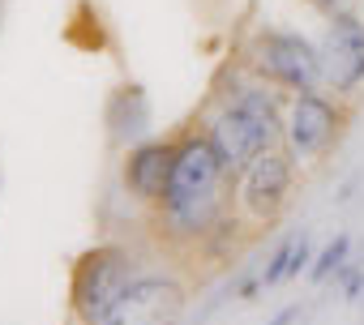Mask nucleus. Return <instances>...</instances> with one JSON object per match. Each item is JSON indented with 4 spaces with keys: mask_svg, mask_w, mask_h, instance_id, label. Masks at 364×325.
<instances>
[{
    "mask_svg": "<svg viewBox=\"0 0 364 325\" xmlns=\"http://www.w3.org/2000/svg\"><path fill=\"white\" fill-rule=\"evenodd\" d=\"M296 316H300V304H287V308H283V312H279V316H274L270 325H291Z\"/></svg>",
    "mask_w": 364,
    "mask_h": 325,
    "instance_id": "obj_16",
    "label": "nucleus"
},
{
    "mask_svg": "<svg viewBox=\"0 0 364 325\" xmlns=\"http://www.w3.org/2000/svg\"><path fill=\"white\" fill-rule=\"evenodd\" d=\"M176 145H180V133L171 137H146L137 141L133 150H124L120 158V189L137 202V206H154L171 180V162H176Z\"/></svg>",
    "mask_w": 364,
    "mask_h": 325,
    "instance_id": "obj_9",
    "label": "nucleus"
},
{
    "mask_svg": "<svg viewBox=\"0 0 364 325\" xmlns=\"http://www.w3.org/2000/svg\"><path fill=\"white\" fill-rule=\"evenodd\" d=\"M296 167L300 162L291 158V150L274 145L236 180V214L249 231H262L283 214V206L291 197V184H296Z\"/></svg>",
    "mask_w": 364,
    "mask_h": 325,
    "instance_id": "obj_6",
    "label": "nucleus"
},
{
    "mask_svg": "<svg viewBox=\"0 0 364 325\" xmlns=\"http://www.w3.org/2000/svg\"><path fill=\"white\" fill-rule=\"evenodd\" d=\"M146 261L150 257H141L133 244H120V240H103L77 253L69 270V316L77 325H95L112 308V299L137 278Z\"/></svg>",
    "mask_w": 364,
    "mask_h": 325,
    "instance_id": "obj_4",
    "label": "nucleus"
},
{
    "mask_svg": "<svg viewBox=\"0 0 364 325\" xmlns=\"http://www.w3.org/2000/svg\"><path fill=\"white\" fill-rule=\"evenodd\" d=\"M283 124H287L283 90L253 77L240 60L232 69H223V77L215 82V90H210V99L198 116V128L206 133L219 162L236 180L266 150L283 145Z\"/></svg>",
    "mask_w": 364,
    "mask_h": 325,
    "instance_id": "obj_2",
    "label": "nucleus"
},
{
    "mask_svg": "<svg viewBox=\"0 0 364 325\" xmlns=\"http://www.w3.org/2000/svg\"><path fill=\"white\" fill-rule=\"evenodd\" d=\"M351 193H355V176H351V180H347V184L338 189V202H351Z\"/></svg>",
    "mask_w": 364,
    "mask_h": 325,
    "instance_id": "obj_17",
    "label": "nucleus"
},
{
    "mask_svg": "<svg viewBox=\"0 0 364 325\" xmlns=\"http://www.w3.org/2000/svg\"><path fill=\"white\" fill-rule=\"evenodd\" d=\"M347 261H351V236H347V231H338V236H334L317 257H313V265H309V282H313V287L330 282Z\"/></svg>",
    "mask_w": 364,
    "mask_h": 325,
    "instance_id": "obj_11",
    "label": "nucleus"
},
{
    "mask_svg": "<svg viewBox=\"0 0 364 325\" xmlns=\"http://www.w3.org/2000/svg\"><path fill=\"white\" fill-rule=\"evenodd\" d=\"M257 291H262V274H249V278H240V282L232 287V295H236V299H253Z\"/></svg>",
    "mask_w": 364,
    "mask_h": 325,
    "instance_id": "obj_15",
    "label": "nucleus"
},
{
    "mask_svg": "<svg viewBox=\"0 0 364 325\" xmlns=\"http://www.w3.org/2000/svg\"><path fill=\"white\" fill-rule=\"evenodd\" d=\"M232 214H236V176L219 162L206 133L198 124H185L171 162V180L163 197L150 206L154 248L176 261H189Z\"/></svg>",
    "mask_w": 364,
    "mask_h": 325,
    "instance_id": "obj_1",
    "label": "nucleus"
},
{
    "mask_svg": "<svg viewBox=\"0 0 364 325\" xmlns=\"http://www.w3.org/2000/svg\"><path fill=\"white\" fill-rule=\"evenodd\" d=\"M189 308V287L171 265L146 261L137 278L112 299V308L95 325H180Z\"/></svg>",
    "mask_w": 364,
    "mask_h": 325,
    "instance_id": "obj_5",
    "label": "nucleus"
},
{
    "mask_svg": "<svg viewBox=\"0 0 364 325\" xmlns=\"http://www.w3.org/2000/svg\"><path fill=\"white\" fill-rule=\"evenodd\" d=\"M334 282L343 287V299H347V304H355V299L364 295V270H360L355 261H347V265L334 274Z\"/></svg>",
    "mask_w": 364,
    "mask_h": 325,
    "instance_id": "obj_13",
    "label": "nucleus"
},
{
    "mask_svg": "<svg viewBox=\"0 0 364 325\" xmlns=\"http://www.w3.org/2000/svg\"><path fill=\"white\" fill-rule=\"evenodd\" d=\"M5 5H9V0H0V26H5Z\"/></svg>",
    "mask_w": 364,
    "mask_h": 325,
    "instance_id": "obj_18",
    "label": "nucleus"
},
{
    "mask_svg": "<svg viewBox=\"0 0 364 325\" xmlns=\"http://www.w3.org/2000/svg\"><path fill=\"white\" fill-rule=\"evenodd\" d=\"M321 65H326V90H334L338 99L364 86V18L355 9L326 18Z\"/></svg>",
    "mask_w": 364,
    "mask_h": 325,
    "instance_id": "obj_8",
    "label": "nucleus"
},
{
    "mask_svg": "<svg viewBox=\"0 0 364 325\" xmlns=\"http://www.w3.org/2000/svg\"><path fill=\"white\" fill-rule=\"evenodd\" d=\"M154 128V107H150V94L137 86V82H120L107 99H103V133H107V145L116 154L133 150L137 141H146Z\"/></svg>",
    "mask_w": 364,
    "mask_h": 325,
    "instance_id": "obj_10",
    "label": "nucleus"
},
{
    "mask_svg": "<svg viewBox=\"0 0 364 325\" xmlns=\"http://www.w3.org/2000/svg\"><path fill=\"white\" fill-rule=\"evenodd\" d=\"M309 9H317L321 18H334V13H347V9H355V0H304Z\"/></svg>",
    "mask_w": 364,
    "mask_h": 325,
    "instance_id": "obj_14",
    "label": "nucleus"
},
{
    "mask_svg": "<svg viewBox=\"0 0 364 325\" xmlns=\"http://www.w3.org/2000/svg\"><path fill=\"white\" fill-rule=\"evenodd\" d=\"M343 124H347V107L338 103V94L330 99L326 86L321 90H304V94H291L287 99L283 145L291 150L296 162H313V158H321L338 141Z\"/></svg>",
    "mask_w": 364,
    "mask_h": 325,
    "instance_id": "obj_7",
    "label": "nucleus"
},
{
    "mask_svg": "<svg viewBox=\"0 0 364 325\" xmlns=\"http://www.w3.org/2000/svg\"><path fill=\"white\" fill-rule=\"evenodd\" d=\"M291 253H296V236H287V240L274 244V253H270V261H266V270H262V287H279V282H287Z\"/></svg>",
    "mask_w": 364,
    "mask_h": 325,
    "instance_id": "obj_12",
    "label": "nucleus"
},
{
    "mask_svg": "<svg viewBox=\"0 0 364 325\" xmlns=\"http://www.w3.org/2000/svg\"><path fill=\"white\" fill-rule=\"evenodd\" d=\"M240 65L279 86L283 94H304V90H321L326 86V65H321V43L304 39L300 31H283V26H257L240 52Z\"/></svg>",
    "mask_w": 364,
    "mask_h": 325,
    "instance_id": "obj_3",
    "label": "nucleus"
}]
</instances>
